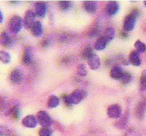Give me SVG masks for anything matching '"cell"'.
Returning a JSON list of instances; mask_svg holds the SVG:
<instances>
[{"label":"cell","instance_id":"26","mask_svg":"<svg viewBox=\"0 0 146 136\" xmlns=\"http://www.w3.org/2000/svg\"><path fill=\"white\" fill-rule=\"evenodd\" d=\"M134 46H135L137 52H139V53H143V52H145L146 51V45L140 40H138L135 42Z\"/></svg>","mask_w":146,"mask_h":136},{"label":"cell","instance_id":"4","mask_svg":"<svg viewBox=\"0 0 146 136\" xmlns=\"http://www.w3.org/2000/svg\"><path fill=\"white\" fill-rule=\"evenodd\" d=\"M36 118L38 123L41 126V127L50 128L52 125L53 120L50 115L45 110H40L37 113Z\"/></svg>","mask_w":146,"mask_h":136},{"label":"cell","instance_id":"21","mask_svg":"<svg viewBox=\"0 0 146 136\" xmlns=\"http://www.w3.org/2000/svg\"><path fill=\"white\" fill-rule=\"evenodd\" d=\"M107 44H108V42L106 41V40L104 37L101 36L96 40L95 44H94V47L97 50H103L106 48Z\"/></svg>","mask_w":146,"mask_h":136},{"label":"cell","instance_id":"13","mask_svg":"<svg viewBox=\"0 0 146 136\" xmlns=\"http://www.w3.org/2000/svg\"><path fill=\"white\" fill-rule=\"evenodd\" d=\"M88 64L91 69H94V70L98 69L101 66V60H100L99 57L96 54L94 53L88 59Z\"/></svg>","mask_w":146,"mask_h":136},{"label":"cell","instance_id":"36","mask_svg":"<svg viewBox=\"0 0 146 136\" xmlns=\"http://www.w3.org/2000/svg\"><path fill=\"white\" fill-rule=\"evenodd\" d=\"M143 4H144V5H145V7H146V1H144V2H143Z\"/></svg>","mask_w":146,"mask_h":136},{"label":"cell","instance_id":"27","mask_svg":"<svg viewBox=\"0 0 146 136\" xmlns=\"http://www.w3.org/2000/svg\"><path fill=\"white\" fill-rule=\"evenodd\" d=\"M100 33H101V28L98 26H95L90 30L88 33V36L89 38H94L98 36Z\"/></svg>","mask_w":146,"mask_h":136},{"label":"cell","instance_id":"1","mask_svg":"<svg viewBox=\"0 0 146 136\" xmlns=\"http://www.w3.org/2000/svg\"><path fill=\"white\" fill-rule=\"evenodd\" d=\"M87 96L86 91L82 89H76L71 92L70 94L64 95L62 96V99L66 106H72L81 103Z\"/></svg>","mask_w":146,"mask_h":136},{"label":"cell","instance_id":"6","mask_svg":"<svg viewBox=\"0 0 146 136\" xmlns=\"http://www.w3.org/2000/svg\"><path fill=\"white\" fill-rule=\"evenodd\" d=\"M36 15L33 10H28V11H26V13L24 14V19H23L24 26L25 27V28H27V29L31 28V26L36 21Z\"/></svg>","mask_w":146,"mask_h":136},{"label":"cell","instance_id":"7","mask_svg":"<svg viewBox=\"0 0 146 136\" xmlns=\"http://www.w3.org/2000/svg\"><path fill=\"white\" fill-rule=\"evenodd\" d=\"M21 123L24 127L28 128H34L38 124V120L36 117L34 115H28L22 119Z\"/></svg>","mask_w":146,"mask_h":136},{"label":"cell","instance_id":"24","mask_svg":"<svg viewBox=\"0 0 146 136\" xmlns=\"http://www.w3.org/2000/svg\"><path fill=\"white\" fill-rule=\"evenodd\" d=\"M133 80V76L131 75V73H130L129 72H127L125 71L123 74L122 76L120 79V81L121 82V83L123 84H128L130 82H131V81Z\"/></svg>","mask_w":146,"mask_h":136},{"label":"cell","instance_id":"35","mask_svg":"<svg viewBox=\"0 0 146 136\" xmlns=\"http://www.w3.org/2000/svg\"><path fill=\"white\" fill-rule=\"evenodd\" d=\"M4 21V16H3V14L1 13V11H0V24L3 22Z\"/></svg>","mask_w":146,"mask_h":136},{"label":"cell","instance_id":"31","mask_svg":"<svg viewBox=\"0 0 146 136\" xmlns=\"http://www.w3.org/2000/svg\"><path fill=\"white\" fill-rule=\"evenodd\" d=\"M77 74L81 76H86L87 74H88V71H87L85 65H83V64L78 65V67H77Z\"/></svg>","mask_w":146,"mask_h":136},{"label":"cell","instance_id":"15","mask_svg":"<svg viewBox=\"0 0 146 136\" xmlns=\"http://www.w3.org/2000/svg\"><path fill=\"white\" fill-rule=\"evenodd\" d=\"M146 110V102L140 101L135 107V116L140 120H142L145 116Z\"/></svg>","mask_w":146,"mask_h":136},{"label":"cell","instance_id":"3","mask_svg":"<svg viewBox=\"0 0 146 136\" xmlns=\"http://www.w3.org/2000/svg\"><path fill=\"white\" fill-rule=\"evenodd\" d=\"M23 26H24V21L20 16H13L9 21V29L12 33L17 34L18 33H19L22 29Z\"/></svg>","mask_w":146,"mask_h":136},{"label":"cell","instance_id":"16","mask_svg":"<svg viewBox=\"0 0 146 136\" xmlns=\"http://www.w3.org/2000/svg\"><path fill=\"white\" fill-rule=\"evenodd\" d=\"M83 7L84 10L88 14H95L97 11V2L94 1H84Z\"/></svg>","mask_w":146,"mask_h":136},{"label":"cell","instance_id":"28","mask_svg":"<svg viewBox=\"0 0 146 136\" xmlns=\"http://www.w3.org/2000/svg\"><path fill=\"white\" fill-rule=\"evenodd\" d=\"M58 6L62 11H68L72 7V3L69 1H58Z\"/></svg>","mask_w":146,"mask_h":136},{"label":"cell","instance_id":"32","mask_svg":"<svg viewBox=\"0 0 146 136\" xmlns=\"http://www.w3.org/2000/svg\"><path fill=\"white\" fill-rule=\"evenodd\" d=\"M140 85H141V90L146 91V70H144L141 74Z\"/></svg>","mask_w":146,"mask_h":136},{"label":"cell","instance_id":"25","mask_svg":"<svg viewBox=\"0 0 146 136\" xmlns=\"http://www.w3.org/2000/svg\"><path fill=\"white\" fill-rule=\"evenodd\" d=\"M94 53V51H93L92 47L90 46V45H87L86 47L84 48V50L82 51V57L84 59H86L88 60V58H89Z\"/></svg>","mask_w":146,"mask_h":136},{"label":"cell","instance_id":"10","mask_svg":"<svg viewBox=\"0 0 146 136\" xmlns=\"http://www.w3.org/2000/svg\"><path fill=\"white\" fill-rule=\"evenodd\" d=\"M33 60L32 49L31 47H27L24 49L23 52L22 58H21V62L24 65H29L31 63Z\"/></svg>","mask_w":146,"mask_h":136},{"label":"cell","instance_id":"12","mask_svg":"<svg viewBox=\"0 0 146 136\" xmlns=\"http://www.w3.org/2000/svg\"><path fill=\"white\" fill-rule=\"evenodd\" d=\"M13 40L11 35L6 31L0 34V45L5 48H9L12 45Z\"/></svg>","mask_w":146,"mask_h":136},{"label":"cell","instance_id":"9","mask_svg":"<svg viewBox=\"0 0 146 136\" xmlns=\"http://www.w3.org/2000/svg\"><path fill=\"white\" fill-rule=\"evenodd\" d=\"M23 79L22 72L20 69H14V70L11 71L9 75V80L10 82L14 84H18L21 83Z\"/></svg>","mask_w":146,"mask_h":136},{"label":"cell","instance_id":"33","mask_svg":"<svg viewBox=\"0 0 146 136\" xmlns=\"http://www.w3.org/2000/svg\"><path fill=\"white\" fill-rule=\"evenodd\" d=\"M9 114L11 117L17 119L20 116L19 109L17 107H16V106L12 107L11 109H9Z\"/></svg>","mask_w":146,"mask_h":136},{"label":"cell","instance_id":"11","mask_svg":"<svg viewBox=\"0 0 146 136\" xmlns=\"http://www.w3.org/2000/svg\"><path fill=\"white\" fill-rule=\"evenodd\" d=\"M120 6L117 1H109L106 7V11L109 16H114L118 12Z\"/></svg>","mask_w":146,"mask_h":136},{"label":"cell","instance_id":"17","mask_svg":"<svg viewBox=\"0 0 146 136\" xmlns=\"http://www.w3.org/2000/svg\"><path fill=\"white\" fill-rule=\"evenodd\" d=\"M123 72L124 71L123 70L121 67H120L119 65H115L111 68V71H110V76L112 79L120 80Z\"/></svg>","mask_w":146,"mask_h":136},{"label":"cell","instance_id":"34","mask_svg":"<svg viewBox=\"0 0 146 136\" xmlns=\"http://www.w3.org/2000/svg\"><path fill=\"white\" fill-rule=\"evenodd\" d=\"M49 45V41H48V39L44 40L42 42V46L43 47H46Z\"/></svg>","mask_w":146,"mask_h":136},{"label":"cell","instance_id":"19","mask_svg":"<svg viewBox=\"0 0 146 136\" xmlns=\"http://www.w3.org/2000/svg\"><path fill=\"white\" fill-rule=\"evenodd\" d=\"M128 121V113H126L123 116H121L115 123V126L119 129H125Z\"/></svg>","mask_w":146,"mask_h":136},{"label":"cell","instance_id":"29","mask_svg":"<svg viewBox=\"0 0 146 136\" xmlns=\"http://www.w3.org/2000/svg\"><path fill=\"white\" fill-rule=\"evenodd\" d=\"M53 131L50 128L41 127L38 131L39 136H51L52 135Z\"/></svg>","mask_w":146,"mask_h":136},{"label":"cell","instance_id":"30","mask_svg":"<svg viewBox=\"0 0 146 136\" xmlns=\"http://www.w3.org/2000/svg\"><path fill=\"white\" fill-rule=\"evenodd\" d=\"M11 130L6 126H0V136H10L11 135Z\"/></svg>","mask_w":146,"mask_h":136},{"label":"cell","instance_id":"2","mask_svg":"<svg viewBox=\"0 0 146 136\" xmlns=\"http://www.w3.org/2000/svg\"><path fill=\"white\" fill-rule=\"evenodd\" d=\"M139 16V11L136 8L133 10L124 19L123 28L126 31H131L135 28L137 18Z\"/></svg>","mask_w":146,"mask_h":136},{"label":"cell","instance_id":"20","mask_svg":"<svg viewBox=\"0 0 146 136\" xmlns=\"http://www.w3.org/2000/svg\"><path fill=\"white\" fill-rule=\"evenodd\" d=\"M115 31L114 29V28L113 27H108V28L106 29V31H104V33L103 37L106 40V41L108 42H110L111 41H112L113 40L114 37H115Z\"/></svg>","mask_w":146,"mask_h":136},{"label":"cell","instance_id":"5","mask_svg":"<svg viewBox=\"0 0 146 136\" xmlns=\"http://www.w3.org/2000/svg\"><path fill=\"white\" fill-rule=\"evenodd\" d=\"M122 108L118 104L111 105L107 110V115L111 118L119 119L122 116Z\"/></svg>","mask_w":146,"mask_h":136},{"label":"cell","instance_id":"8","mask_svg":"<svg viewBox=\"0 0 146 136\" xmlns=\"http://www.w3.org/2000/svg\"><path fill=\"white\" fill-rule=\"evenodd\" d=\"M47 6L46 3L43 1H38L36 2L34 5V12H35L36 16L40 18H44L46 14Z\"/></svg>","mask_w":146,"mask_h":136},{"label":"cell","instance_id":"22","mask_svg":"<svg viewBox=\"0 0 146 136\" xmlns=\"http://www.w3.org/2000/svg\"><path fill=\"white\" fill-rule=\"evenodd\" d=\"M59 103L60 100L58 96H55V95H52V96L48 98V101H47V106L49 109H55L59 105Z\"/></svg>","mask_w":146,"mask_h":136},{"label":"cell","instance_id":"18","mask_svg":"<svg viewBox=\"0 0 146 136\" xmlns=\"http://www.w3.org/2000/svg\"><path fill=\"white\" fill-rule=\"evenodd\" d=\"M129 62L134 66H139L142 63L139 52L136 50L132 51L129 55Z\"/></svg>","mask_w":146,"mask_h":136},{"label":"cell","instance_id":"14","mask_svg":"<svg viewBox=\"0 0 146 136\" xmlns=\"http://www.w3.org/2000/svg\"><path fill=\"white\" fill-rule=\"evenodd\" d=\"M31 33L35 37H40L43 34V26L41 21H36L30 28Z\"/></svg>","mask_w":146,"mask_h":136},{"label":"cell","instance_id":"23","mask_svg":"<svg viewBox=\"0 0 146 136\" xmlns=\"http://www.w3.org/2000/svg\"><path fill=\"white\" fill-rule=\"evenodd\" d=\"M11 56L9 52L4 50H0V61L4 64H9L11 62Z\"/></svg>","mask_w":146,"mask_h":136}]
</instances>
